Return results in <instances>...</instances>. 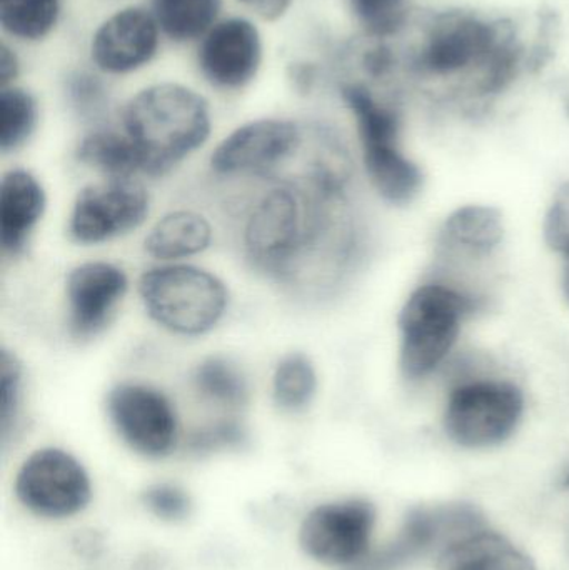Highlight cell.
I'll use <instances>...</instances> for the list:
<instances>
[{
    "instance_id": "cell-29",
    "label": "cell",
    "mask_w": 569,
    "mask_h": 570,
    "mask_svg": "<svg viewBox=\"0 0 569 570\" xmlns=\"http://www.w3.org/2000/svg\"><path fill=\"white\" fill-rule=\"evenodd\" d=\"M20 399V365L9 352H0V431L7 441L13 424Z\"/></svg>"
},
{
    "instance_id": "cell-13",
    "label": "cell",
    "mask_w": 569,
    "mask_h": 570,
    "mask_svg": "<svg viewBox=\"0 0 569 570\" xmlns=\"http://www.w3.org/2000/svg\"><path fill=\"white\" fill-rule=\"evenodd\" d=\"M263 60V42L253 22L241 17L224 20L209 30L199 50V67L207 82L219 89L247 86Z\"/></svg>"
},
{
    "instance_id": "cell-4",
    "label": "cell",
    "mask_w": 569,
    "mask_h": 570,
    "mask_svg": "<svg viewBox=\"0 0 569 570\" xmlns=\"http://www.w3.org/2000/svg\"><path fill=\"white\" fill-rule=\"evenodd\" d=\"M473 302L447 285L416 288L400 314L401 367L411 379L431 374L450 354Z\"/></svg>"
},
{
    "instance_id": "cell-8",
    "label": "cell",
    "mask_w": 569,
    "mask_h": 570,
    "mask_svg": "<svg viewBox=\"0 0 569 570\" xmlns=\"http://www.w3.org/2000/svg\"><path fill=\"white\" fill-rule=\"evenodd\" d=\"M376 509L364 499L320 505L304 518L300 544L314 561L353 568L371 551Z\"/></svg>"
},
{
    "instance_id": "cell-5",
    "label": "cell",
    "mask_w": 569,
    "mask_h": 570,
    "mask_svg": "<svg viewBox=\"0 0 569 570\" xmlns=\"http://www.w3.org/2000/svg\"><path fill=\"white\" fill-rule=\"evenodd\" d=\"M139 292L150 317L176 334H204L226 312V285L193 266L147 271L140 277Z\"/></svg>"
},
{
    "instance_id": "cell-15",
    "label": "cell",
    "mask_w": 569,
    "mask_h": 570,
    "mask_svg": "<svg viewBox=\"0 0 569 570\" xmlns=\"http://www.w3.org/2000/svg\"><path fill=\"white\" fill-rule=\"evenodd\" d=\"M126 291V274L112 264L89 263L72 271L67 279L72 334L79 338L96 335Z\"/></svg>"
},
{
    "instance_id": "cell-36",
    "label": "cell",
    "mask_w": 569,
    "mask_h": 570,
    "mask_svg": "<svg viewBox=\"0 0 569 570\" xmlns=\"http://www.w3.org/2000/svg\"><path fill=\"white\" fill-rule=\"evenodd\" d=\"M17 73H19V62L16 53L7 46L0 47V82L3 89L16 79Z\"/></svg>"
},
{
    "instance_id": "cell-10",
    "label": "cell",
    "mask_w": 569,
    "mask_h": 570,
    "mask_svg": "<svg viewBox=\"0 0 569 570\" xmlns=\"http://www.w3.org/2000/svg\"><path fill=\"white\" fill-rule=\"evenodd\" d=\"M149 214V196L129 179L90 186L77 197L70 236L80 244H99L136 229Z\"/></svg>"
},
{
    "instance_id": "cell-34",
    "label": "cell",
    "mask_w": 569,
    "mask_h": 570,
    "mask_svg": "<svg viewBox=\"0 0 569 570\" xmlns=\"http://www.w3.org/2000/svg\"><path fill=\"white\" fill-rule=\"evenodd\" d=\"M247 9L266 20H276L290 9L293 0H239Z\"/></svg>"
},
{
    "instance_id": "cell-17",
    "label": "cell",
    "mask_w": 569,
    "mask_h": 570,
    "mask_svg": "<svg viewBox=\"0 0 569 570\" xmlns=\"http://www.w3.org/2000/svg\"><path fill=\"white\" fill-rule=\"evenodd\" d=\"M46 206L36 177L26 170H10L0 184V244L9 254L23 249Z\"/></svg>"
},
{
    "instance_id": "cell-22",
    "label": "cell",
    "mask_w": 569,
    "mask_h": 570,
    "mask_svg": "<svg viewBox=\"0 0 569 570\" xmlns=\"http://www.w3.org/2000/svg\"><path fill=\"white\" fill-rule=\"evenodd\" d=\"M77 159L84 166L106 174L110 179H130L144 173L143 157L129 137L114 132H94L77 149Z\"/></svg>"
},
{
    "instance_id": "cell-26",
    "label": "cell",
    "mask_w": 569,
    "mask_h": 570,
    "mask_svg": "<svg viewBox=\"0 0 569 570\" xmlns=\"http://www.w3.org/2000/svg\"><path fill=\"white\" fill-rule=\"evenodd\" d=\"M37 120L33 97L22 89H2L0 94V149L10 153L22 146Z\"/></svg>"
},
{
    "instance_id": "cell-24",
    "label": "cell",
    "mask_w": 569,
    "mask_h": 570,
    "mask_svg": "<svg viewBox=\"0 0 569 570\" xmlns=\"http://www.w3.org/2000/svg\"><path fill=\"white\" fill-rule=\"evenodd\" d=\"M59 0H0V23L9 36L40 40L59 19Z\"/></svg>"
},
{
    "instance_id": "cell-16",
    "label": "cell",
    "mask_w": 569,
    "mask_h": 570,
    "mask_svg": "<svg viewBox=\"0 0 569 570\" xmlns=\"http://www.w3.org/2000/svg\"><path fill=\"white\" fill-rule=\"evenodd\" d=\"M438 570H537L533 559L490 525L461 535L436 556Z\"/></svg>"
},
{
    "instance_id": "cell-23",
    "label": "cell",
    "mask_w": 569,
    "mask_h": 570,
    "mask_svg": "<svg viewBox=\"0 0 569 570\" xmlns=\"http://www.w3.org/2000/svg\"><path fill=\"white\" fill-rule=\"evenodd\" d=\"M157 26L177 42L203 36L219 16L220 0H153Z\"/></svg>"
},
{
    "instance_id": "cell-18",
    "label": "cell",
    "mask_w": 569,
    "mask_h": 570,
    "mask_svg": "<svg viewBox=\"0 0 569 570\" xmlns=\"http://www.w3.org/2000/svg\"><path fill=\"white\" fill-rule=\"evenodd\" d=\"M210 239L213 230L203 216L179 210L163 217L146 237L144 246L156 259H184L206 250Z\"/></svg>"
},
{
    "instance_id": "cell-28",
    "label": "cell",
    "mask_w": 569,
    "mask_h": 570,
    "mask_svg": "<svg viewBox=\"0 0 569 570\" xmlns=\"http://www.w3.org/2000/svg\"><path fill=\"white\" fill-rule=\"evenodd\" d=\"M356 19L376 36L396 32L406 16L408 0H347Z\"/></svg>"
},
{
    "instance_id": "cell-31",
    "label": "cell",
    "mask_w": 569,
    "mask_h": 570,
    "mask_svg": "<svg viewBox=\"0 0 569 570\" xmlns=\"http://www.w3.org/2000/svg\"><path fill=\"white\" fill-rule=\"evenodd\" d=\"M143 501L147 509L163 521L176 522L189 514V498L176 485H153L144 492Z\"/></svg>"
},
{
    "instance_id": "cell-35",
    "label": "cell",
    "mask_w": 569,
    "mask_h": 570,
    "mask_svg": "<svg viewBox=\"0 0 569 570\" xmlns=\"http://www.w3.org/2000/svg\"><path fill=\"white\" fill-rule=\"evenodd\" d=\"M391 62H393V57H391L386 47H376L364 57V67L371 76H383L384 72L390 70Z\"/></svg>"
},
{
    "instance_id": "cell-32",
    "label": "cell",
    "mask_w": 569,
    "mask_h": 570,
    "mask_svg": "<svg viewBox=\"0 0 569 570\" xmlns=\"http://www.w3.org/2000/svg\"><path fill=\"white\" fill-rule=\"evenodd\" d=\"M67 96L77 112L92 116L104 106L102 83L89 73H76L67 83Z\"/></svg>"
},
{
    "instance_id": "cell-7",
    "label": "cell",
    "mask_w": 569,
    "mask_h": 570,
    "mask_svg": "<svg viewBox=\"0 0 569 570\" xmlns=\"http://www.w3.org/2000/svg\"><path fill=\"white\" fill-rule=\"evenodd\" d=\"M487 524L483 512L473 504L423 505L408 512L400 531L387 544L370 551L347 570H403L426 556L440 554L461 535Z\"/></svg>"
},
{
    "instance_id": "cell-19",
    "label": "cell",
    "mask_w": 569,
    "mask_h": 570,
    "mask_svg": "<svg viewBox=\"0 0 569 570\" xmlns=\"http://www.w3.org/2000/svg\"><path fill=\"white\" fill-rule=\"evenodd\" d=\"M500 210L490 206H464L444 223L441 236L450 246L473 254H490L503 239Z\"/></svg>"
},
{
    "instance_id": "cell-30",
    "label": "cell",
    "mask_w": 569,
    "mask_h": 570,
    "mask_svg": "<svg viewBox=\"0 0 569 570\" xmlns=\"http://www.w3.org/2000/svg\"><path fill=\"white\" fill-rule=\"evenodd\" d=\"M545 240L561 256H569V183L561 184L545 219Z\"/></svg>"
},
{
    "instance_id": "cell-12",
    "label": "cell",
    "mask_w": 569,
    "mask_h": 570,
    "mask_svg": "<svg viewBox=\"0 0 569 570\" xmlns=\"http://www.w3.org/2000/svg\"><path fill=\"white\" fill-rule=\"evenodd\" d=\"M301 132L290 120L263 119L234 130L214 150L213 169L219 174L254 173L271 176L296 154Z\"/></svg>"
},
{
    "instance_id": "cell-14",
    "label": "cell",
    "mask_w": 569,
    "mask_h": 570,
    "mask_svg": "<svg viewBox=\"0 0 569 570\" xmlns=\"http://www.w3.org/2000/svg\"><path fill=\"white\" fill-rule=\"evenodd\" d=\"M157 22L146 10L127 7L94 33L90 56L97 69L112 76L134 72L150 62L159 46Z\"/></svg>"
},
{
    "instance_id": "cell-37",
    "label": "cell",
    "mask_w": 569,
    "mask_h": 570,
    "mask_svg": "<svg viewBox=\"0 0 569 570\" xmlns=\"http://www.w3.org/2000/svg\"><path fill=\"white\" fill-rule=\"evenodd\" d=\"M567 259V264H565V271H563V288L565 294H567V297L569 298V256L565 257Z\"/></svg>"
},
{
    "instance_id": "cell-9",
    "label": "cell",
    "mask_w": 569,
    "mask_h": 570,
    "mask_svg": "<svg viewBox=\"0 0 569 570\" xmlns=\"http://www.w3.org/2000/svg\"><path fill=\"white\" fill-rule=\"evenodd\" d=\"M16 494L23 508L40 518H70L89 504V475L67 452L42 449L20 468Z\"/></svg>"
},
{
    "instance_id": "cell-25",
    "label": "cell",
    "mask_w": 569,
    "mask_h": 570,
    "mask_svg": "<svg viewBox=\"0 0 569 570\" xmlns=\"http://www.w3.org/2000/svg\"><path fill=\"white\" fill-rule=\"evenodd\" d=\"M316 391V372L310 358L291 354L279 362L274 372V399L279 407L297 411L310 404Z\"/></svg>"
},
{
    "instance_id": "cell-20",
    "label": "cell",
    "mask_w": 569,
    "mask_h": 570,
    "mask_svg": "<svg viewBox=\"0 0 569 570\" xmlns=\"http://www.w3.org/2000/svg\"><path fill=\"white\" fill-rule=\"evenodd\" d=\"M343 99L356 119L364 153L400 147V119L393 109L377 102L366 87L357 83L343 87Z\"/></svg>"
},
{
    "instance_id": "cell-39",
    "label": "cell",
    "mask_w": 569,
    "mask_h": 570,
    "mask_svg": "<svg viewBox=\"0 0 569 570\" xmlns=\"http://www.w3.org/2000/svg\"><path fill=\"white\" fill-rule=\"evenodd\" d=\"M567 110H568V116H569V99H568V102H567Z\"/></svg>"
},
{
    "instance_id": "cell-2",
    "label": "cell",
    "mask_w": 569,
    "mask_h": 570,
    "mask_svg": "<svg viewBox=\"0 0 569 570\" xmlns=\"http://www.w3.org/2000/svg\"><path fill=\"white\" fill-rule=\"evenodd\" d=\"M323 194L296 184H279L261 197L244 233L254 267L277 279L293 276L296 261L314 246L324 227Z\"/></svg>"
},
{
    "instance_id": "cell-11",
    "label": "cell",
    "mask_w": 569,
    "mask_h": 570,
    "mask_svg": "<svg viewBox=\"0 0 569 570\" xmlns=\"http://www.w3.org/2000/svg\"><path fill=\"white\" fill-rule=\"evenodd\" d=\"M109 415L120 438L139 454L163 458L177 441V419L166 395L140 384H122L109 395Z\"/></svg>"
},
{
    "instance_id": "cell-21",
    "label": "cell",
    "mask_w": 569,
    "mask_h": 570,
    "mask_svg": "<svg viewBox=\"0 0 569 570\" xmlns=\"http://www.w3.org/2000/svg\"><path fill=\"white\" fill-rule=\"evenodd\" d=\"M364 164L377 193L393 204H408L420 193L423 174L400 147L364 153Z\"/></svg>"
},
{
    "instance_id": "cell-27",
    "label": "cell",
    "mask_w": 569,
    "mask_h": 570,
    "mask_svg": "<svg viewBox=\"0 0 569 570\" xmlns=\"http://www.w3.org/2000/svg\"><path fill=\"white\" fill-rule=\"evenodd\" d=\"M197 389L204 397L227 407H239L246 402L247 385L241 372L224 358H209L196 371Z\"/></svg>"
},
{
    "instance_id": "cell-38",
    "label": "cell",
    "mask_w": 569,
    "mask_h": 570,
    "mask_svg": "<svg viewBox=\"0 0 569 570\" xmlns=\"http://www.w3.org/2000/svg\"><path fill=\"white\" fill-rule=\"evenodd\" d=\"M561 484H563V488L568 489L569 491V469L567 471V474L563 475V481H561Z\"/></svg>"
},
{
    "instance_id": "cell-3",
    "label": "cell",
    "mask_w": 569,
    "mask_h": 570,
    "mask_svg": "<svg viewBox=\"0 0 569 570\" xmlns=\"http://www.w3.org/2000/svg\"><path fill=\"white\" fill-rule=\"evenodd\" d=\"M513 36L471 13H448L431 26L414 66L434 77H451L473 67H484L487 80L518 62Z\"/></svg>"
},
{
    "instance_id": "cell-1",
    "label": "cell",
    "mask_w": 569,
    "mask_h": 570,
    "mask_svg": "<svg viewBox=\"0 0 569 570\" xmlns=\"http://www.w3.org/2000/svg\"><path fill=\"white\" fill-rule=\"evenodd\" d=\"M124 127L143 157L144 173L163 176L206 142L210 112L206 100L189 87L157 83L130 99Z\"/></svg>"
},
{
    "instance_id": "cell-33",
    "label": "cell",
    "mask_w": 569,
    "mask_h": 570,
    "mask_svg": "<svg viewBox=\"0 0 569 570\" xmlns=\"http://www.w3.org/2000/svg\"><path fill=\"white\" fill-rule=\"evenodd\" d=\"M246 441V432L236 422H220L213 428L196 432L190 439V448L196 452L216 451V449L236 448Z\"/></svg>"
},
{
    "instance_id": "cell-6",
    "label": "cell",
    "mask_w": 569,
    "mask_h": 570,
    "mask_svg": "<svg viewBox=\"0 0 569 570\" xmlns=\"http://www.w3.org/2000/svg\"><path fill=\"white\" fill-rule=\"evenodd\" d=\"M523 412V394L511 382H468L451 392L444 431L460 448H494L514 434Z\"/></svg>"
}]
</instances>
